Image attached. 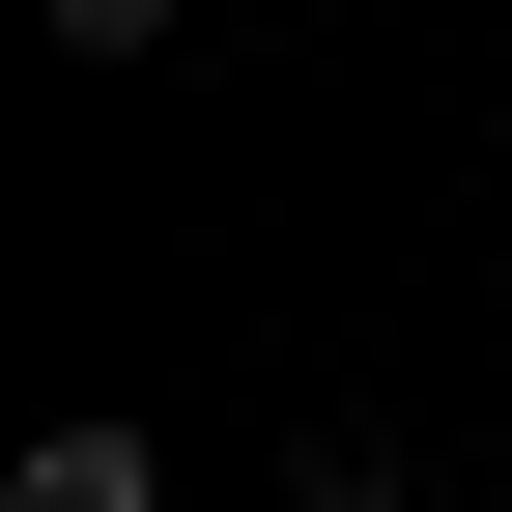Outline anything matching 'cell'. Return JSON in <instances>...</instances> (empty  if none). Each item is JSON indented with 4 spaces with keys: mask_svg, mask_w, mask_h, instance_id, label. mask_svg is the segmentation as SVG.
I'll return each mask as SVG.
<instances>
[{
    "mask_svg": "<svg viewBox=\"0 0 512 512\" xmlns=\"http://www.w3.org/2000/svg\"><path fill=\"white\" fill-rule=\"evenodd\" d=\"M29 29H57V57H171V0H29Z\"/></svg>",
    "mask_w": 512,
    "mask_h": 512,
    "instance_id": "2",
    "label": "cell"
},
{
    "mask_svg": "<svg viewBox=\"0 0 512 512\" xmlns=\"http://www.w3.org/2000/svg\"><path fill=\"white\" fill-rule=\"evenodd\" d=\"M0 512H171V456H143V427H29V456H0Z\"/></svg>",
    "mask_w": 512,
    "mask_h": 512,
    "instance_id": "1",
    "label": "cell"
}]
</instances>
